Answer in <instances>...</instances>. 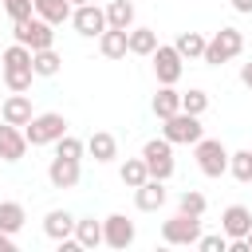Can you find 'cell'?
<instances>
[{"label": "cell", "instance_id": "24", "mask_svg": "<svg viewBox=\"0 0 252 252\" xmlns=\"http://www.w3.org/2000/svg\"><path fill=\"white\" fill-rule=\"evenodd\" d=\"M24 220H28V213H24V205L20 201H0V228L4 232H20L24 228Z\"/></svg>", "mask_w": 252, "mask_h": 252}, {"label": "cell", "instance_id": "3", "mask_svg": "<svg viewBox=\"0 0 252 252\" xmlns=\"http://www.w3.org/2000/svg\"><path fill=\"white\" fill-rule=\"evenodd\" d=\"M12 35H16V43H24V47H32V51L55 47V24H47L43 16L16 20V24H12Z\"/></svg>", "mask_w": 252, "mask_h": 252}, {"label": "cell", "instance_id": "14", "mask_svg": "<svg viewBox=\"0 0 252 252\" xmlns=\"http://www.w3.org/2000/svg\"><path fill=\"white\" fill-rule=\"evenodd\" d=\"M28 154V134L12 122H0V158L4 161H20Z\"/></svg>", "mask_w": 252, "mask_h": 252}, {"label": "cell", "instance_id": "13", "mask_svg": "<svg viewBox=\"0 0 252 252\" xmlns=\"http://www.w3.org/2000/svg\"><path fill=\"white\" fill-rule=\"evenodd\" d=\"M220 232H224L228 240L248 236V232H252V209H248V205H228V209L220 213Z\"/></svg>", "mask_w": 252, "mask_h": 252}, {"label": "cell", "instance_id": "33", "mask_svg": "<svg viewBox=\"0 0 252 252\" xmlns=\"http://www.w3.org/2000/svg\"><path fill=\"white\" fill-rule=\"evenodd\" d=\"M4 12H8V16H12V24H16V20L35 16V4H32V0H4Z\"/></svg>", "mask_w": 252, "mask_h": 252}, {"label": "cell", "instance_id": "20", "mask_svg": "<svg viewBox=\"0 0 252 252\" xmlns=\"http://www.w3.org/2000/svg\"><path fill=\"white\" fill-rule=\"evenodd\" d=\"M32 4H35V16H43V20H47V24H55V28H59V24H67V20H71V12H75V4H71V0H32Z\"/></svg>", "mask_w": 252, "mask_h": 252}, {"label": "cell", "instance_id": "4", "mask_svg": "<svg viewBox=\"0 0 252 252\" xmlns=\"http://www.w3.org/2000/svg\"><path fill=\"white\" fill-rule=\"evenodd\" d=\"M240 51H244V35H240L236 28H220V32L205 43V55H201V59H205L209 67H220V63L236 59Z\"/></svg>", "mask_w": 252, "mask_h": 252}, {"label": "cell", "instance_id": "27", "mask_svg": "<svg viewBox=\"0 0 252 252\" xmlns=\"http://www.w3.org/2000/svg\"><path fill=\"white\" fill-rule=\"evenodd\" d=\"M177 110H181V91L158 87V94H154V114H158V118H169V114H177Z\"/></svg>", "mask_w": 252, "mask_h": 252}, {"label": "cell", "instance_id": "37", "mask_svg": "<svg viewBox=\"0 0 252 252\" xmlns=\"http://www.w3.org/2000/svg\"><path fill=\"white\" fill-rule=\"evenodd\" d=\"M240 83H244V87H252V63H244V67H240Z\"/></svg>", "mask_w": 252, "mask_h": 252}, {"label": "cell", "instance_id": "29", "mask_svg": "<svg viewBox=\"0 0 252 252\" xmlns=\"http://www.w3.org/2000/svg\"><path fill=\"white\" fill-rule=\"evenodd\" d=\"M228 173H232L240 185H248V181H252V150H236V154H228Z\"/></svg>", "mask_w": 252, "mask_h": 252}, {"label": "cell", "instance_id": "15", "mask_svg": "<svg viewBox=\"0 0 252 252\" xmlns=\"http://www.w3.org/2000/svg\"><path fill=\"white\" fill-rule=\"evenodd\" d=\"M0 118H4V122H12V126H28V122L35 118L32 98H28V94H20V91H12V94L4 98V106H0Z\"/></svg>", "mask_w": 252, "mask_h": 252}, {"label": "cell", "instance_id": "5", "mask_svg": "<svg viewBox=\"0 0 252 252\" xmlns=\"http://www.w3.org/2000/svg\"><path fill=\"white\" fill-rule=\"evenodd\" d=\"M24 134H28V146H55V142L67 134V118L55 114V110L35 114V118L24 126Z\"/></svg>", "mask_w": 252, "mask_h": 252}, {"label": "cell", "instance_id": "40", "mask_svg": "<svg viewBox=\"0 0 252 252\" xmlns=\"http://www.w3.org/2000/svg\"><path fill=\"white\" fill-rule=\"evenodd\" d=\"M248 248H252V232H248Z\"/></svg>", "mask_w": 252, "mask_h": 252}, {"label": "cell", "instance_id": "23", "mask_svg": "<svg viewBox=\"0 0 252 252\" xmlns=\"http://www.w3.org/2000/svg\"><path fill=\"white\" fill-rule=\"evenodd\" d=\"M106 24L130 32V28H134V4H130V0H110V4H106Z\"/></svg>", "mask_w": 252, "mask_h": 252}, {"label": "cell", "instance_id": "6", "mask_svg": "<svg viewBox=\"0 0 252 252\" xmlns=\"http://www.w3.org/2000/svg\"><path fill=\"white\" fill-rule=\"evenodd\" d=\"M142 158H146L150 177H158V181H169L173 169H177V161H173V142H169V138H150V142L142 146Z\"/></svg>", "mask_w": 252, "mask_h": 252}, {"label": "cell", "instance_id": "22", "mask_svg": "<svg viewBox=\"0 0 252 252\" xmlns=\"http://www.w3.org/2000/svg\"><path fill=\"white\" fill-rule=\"evenodd\" d=\"M32 67H35V75H39V79H51V75H59L63 59H59V51H55V47H43V51H32Z\"/></svg>", "mask_w": 252, "mask_h": 252}, {"label": "cell", "instance_id": "1", "mask_svg": "<svg viewBox=\"0 0 252 252\" xmlns=\"http://www.w3.org/2000/svg\"><path fill=\"white\" fill-rule=\"evenodd\" d=\"M0 75H4V87L8 91H28L32 87V79H35V67H32V47H24V43H12V47H4V67H0Z\"/></svg>", "mask_w": 252, "mask_h": 252}, {"label": "cell", "instance_id": "36", "mask_svg": "<svg viewBox=\"0 0 252 252\" xmlns=\"http://www.w3.org/2000/svg\"><path fill=\"white\" fill-rule=\"evenodd\" d=\"M232 8H236L240 16H252V0H232Z\"/></svg>", "mask_w": 252, "mask_h": 252}, {"label": "cell", "instance_id": "34", "mask_svg": "<svg viewBox=\"0 0 252 252\" xmlns=\"http://www.w3.org/2000/svg\"><path fill=\"white\" fill-rule=\"evenodd\" d=\"M197 248H201V252H224V248H228V236H224V232H213V236H205V232H201Z\"/></svg>", "mask_w": 252, "mask_h": 252}, {"label": "cell", "instance_id": "16", "mask_svg": "<svg viewBox=\"0 0 252 252\" xmlns=\"http://www.w3.org/2000/svg\"><path fill=\"white\" fill-rule=\"evenodd\" d=\"M134 205H138L142 213H158V209L165 205V181H158V177H146V181L134 189Z\"/></svg>", "mask_w": 252, "mask_h": 252}, {"label": "cell", "instance_id": "7", "mask_svg": "<svg viewBox=\"0 0 252 252\" xmlns=\"http://www.w3.org/2000/svg\"><path fill=\"white\" fill-rule=\"evenodd\" d=\"M193 150H197V169L205 177H224L228 173V150H224L220 138H201Z\"/></svg>", "mask_w": 252, "mask_h": 252}, {"label": "cell", "instance_id": "9", "mask_svg": "<svg viewBox=\"0 0 252 252\" xmlns=\"http://www.w3.org/2000/svg\"><path fill=\"white\" fill-rule=\"evenodd\" d=\"M150 59H154V75H158L161 87H173V83L181 79V71H185V67H181L185 59H181V51H177L173 43H158V51H154Z\"/></svg>", "mask_w": 252, "mask_h": 252}, {"label": "cell", "instance_id": "32", "mask_svg": "<svg viewBox=\"0 0 252 252\" xmlns=\"http://www.w3.org/2000/svg\"><path fill=\"white\" fill-rule=\"evenodd\" d=\"M83 150H87V142H79L75 134H63L55 142V154H63V158H83Z\"/></svg>", "mask_w": 252, "mask_h": 252}, {"label": "cell", "instance_id": "10", "mask_svg": "<svg viewBox=\"0 0 252 252\" xmlns=\"http://www.w3.org/2000/svg\"><path fill=\"white\" fill-rule=\"evenodd\" d=\"M71 24H75V32L79 35H87V39H94V35H102L110 24H106V8H98V4H79L75 12H71Z\"/></svg>", "mask_w": 252, "mask_h": 252}, {"label": "cell", "instance_id": "26", "mask_svg": "<svg viewBox=\"0 0 252 252\" xmlns=\"http://www.w3.org/2000/svg\"><path fill=\"white\" fill-rule=\"evenodd\" d=\"M205 43H209V39H205L201 32H181V35L173 39V47L181 51V59H201V55H205Z\"/></svg>", "mask_w": 252, "mask_h": 252}, {"label": "cell", "instance_id": "17", "mask_svg": "<svg viewBox=\"0 0 252 252\" xmlns=\"http://www.w3.org/2000/svg\"><path fill=\"white\" fill-rule=\"evenodd\" d=\"M75 220H79V217H71L67 209H51V213L43 217V232H47L51 240H67V236H75Z\"/></svg>", "mask_w": 252, "mask_h": 252}, {"label": "cell", "instance_id": "21", "mask_svg": "<svg viewBox=\"0 0 252 252\" xmlns=\"http://www.w3.org/2000/svg\"><path fill=\"white\" fill-rule=\"evenodd\" d=\"M75 240H79V248H98L102 244V220H94V217L75 220Z\"/></svg>", "mask_w": 252, "mask_h": 252}, {"label": "cell", "instance_id": "38", "mask_svg": "<svg viewBox=\"0 0 252 252\" xmlns=\"http://www.w3.org/2000/svg\"><path fill=\"white\" fill-rule=\"evenodd\" d=\"M71 4H75V8H79V4H94V0H71Z\"/></svg>", "mask_w": 252, "mask_h": 252}, {"label": "cell", "instance_id": "11", "mask_svg": "<svg viewBox=\"0 0 252 252\" xmlns=\"http://www.w3.org/2000/svg\"><path fill=\"white\" fill-rule=\"evenodd\" d=\"M102 244L110 248H130L134 244V220H126L122 213H110L102 220Z\"/></svg>", "mask_w": 252, "mask_h": 252}, {"label": "cell", "instance_id": "18", "mask_svg": "<svg viewBox=\"0 0 252 252\" xmlns=\"http://www.w3.org/2000/svg\"><path fill=\"white\" fill-rule=\"evenodd\" d=\"M98 51H102L106 59H122V55L130 51V32H122V28H106V32L98 35Z\"/></svg>", "mask_w": 252, "mask_h": 252}, {"label": "cell", "instance_id": "30", "mask_svg": "<svg viewBox=\"0 0 252 252\" xmlns=\"http://www.w3.org/2000/svg\"><path fill=\"white\" fill-rule=\"evenodd\" d=\"M205 209H209V201H205V193H197V189H185V193L177 197V213H189V217H205Z\"/></svg>", "mask_w": 252, "mask_h": 252}, {"label": "cell", "instance_id": "2", "mask_svg": "<svg viewBox=\"0 0 252 252\" xmlns=\"http://www.w3.org/2000/svg\"><path fill=\"white\" fill-rule=\"evenodd\" d=\"M161 138H169L173 146H197V142L205 138V130H201V114L177 110V114L161 118Z\"/></svg>", "mask_w": 252, "mask_h": 252}, {"label": "cell", "instance_id": "25", "mask_svg": "<svg viewBox=\"0 0 252 252\" xmlns=\"http://www.w3.org/2000/svg\"><path fill=\"white\" fill-rule=\"evenodd\" d=\"M158 51V32L154 28H130V55H154Z\"/></svg>", "mask_w": 252, "mask_h": 252}, {"label": "cell", "instance_id": "8", "mask_svg": "<svg viewBox=\"0 0 252 252\" xmlns=\"http://www.w3.org/2000/svg\"><path fill=\"white\" fill-rule=\"evenodd\" d=\"M161 240L165 244H197L201 240V217L177 213V217L161 220Z\"/></svg>", "mask_w": 252, "mask_h": 252}, {"label": "cell", "instance_id": "35", "mask_svg": "<svg viewBox=\"0 0 252 252\" xmlns=\"http://www.w3.org/2000/svg\"><path fill=\"white\" fill-rule=\"evenodd\" d=\"M0 252H16V240H12V232H4V228H0Z\"/></svg>", "mask_w": 252, "mask_h": 252}, {"label": "cell", "instance_id": "28", "mask_svg": "<svg viewBox=\"0 0 252 252\" xmlns=\"http://www.w3.org/2000/svg\"><path fill=\"white\" fill-rule=\"evenodd\" d=\"M118 177H122V185H126V189H138V185L150 177L146 158H126V161H122V169H118Z\"/></svg>", "mask_w": 252, "mask_h": 252}, {"label": "cell", "instance_id": "31", "mask_svg": "<svg viewBox=\"0 0 252 252\" xmlns=\"http://www.w3.org/2000/svg\"><path fill=\"white\" fill-rule=\"evenodd\" d=\"M181 110H189V114H205V110H209V94H205L201 87L185 91V94H181Z\"/></svg>", "mask_w": 252, "mask_h": 252}, {"label": "cell", "instance_id": "12", "mask_svg": "<svg viewBox=\"0 0 252 252\" xmlns=\"http://www.w3.org/2000/svg\"><path fill=\"white\" fill-rule=\"evenodd\" d=\"M47 181H51L55 189H75V185H79V158L55 154L51 165H47Z\"/></svg>", "mask_w": 252, "mask_h": 252}, {"label": "cell", "instance_id": "19", "mask_svg": "<svg viewBox=\"0 0 252 252\" xmlns=\"http://www.w3.org/2000/svg\"><path fill=\"white\" fill-rule=\"evenodd\" d=\"M87 154H91L94 161H114V158H118V142H114V134L94 130V134L87 138Z\"/></svg>", "mask_w": 252, "mask_h": 252}, {"label": "cell", "instance_id": "39", "mask_svg": "<svg viewBox=\"0 0 252 252\" xmlns=\"http://www.w3.org/2000/svg\"><path fill=\"white\" fill-rule=\"evenodd\" d=\"M0 67H4V47H0Z\"/></svg>", "mask_w": 252, "mask_h": 252}]
</instances>
